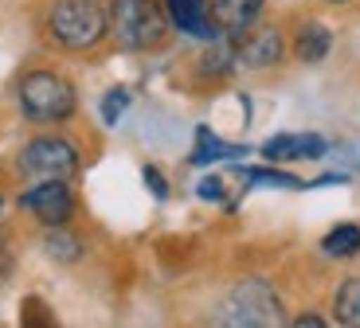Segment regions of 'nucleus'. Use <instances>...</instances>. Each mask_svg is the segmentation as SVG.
<instances>
[{"mask_svg":"<svg viewBox=\"0 0 360 328\" xmlns=\"http://www.w3.org/2000/svg\"><path fill=\"white\" fill-rule=\"evenodd\" d=\"M286 59V36L278 24H259L255 20L243 36H235V63L247 71H274Z\"/></svg>","mask_w":360,"mask_h":328,"instance_id":"obj_6","label":"nucleus"},{"mask_svg":"<svg viewBox=\"0 0 360 328\" xmlns=\"http://www.w3.org/2000/svg\"><path fill=\"white\" fill-rule=\"evenodd\" d=\"M239 176L247 184H262V188H309V180H297L282 169H239Z\"/></svg>","mask_w":360,"mask_h":328,"instance_id":"obj_16","label":"nucleus"},{"mask_svg":"<svg viewBox=\"0 0 360 328\" xmlns=\"http://www.w3.org/2000/svg\"><path fill=\"white\" fill-rule=\"evenodd\" d=\"M169 27L161 0H110V36L126 51H157L169 39Z\"/></svg>","mask_w":360,"mask_h":328,"instance_id":"obj_3","label":"nucleus"},{"mask_svg":"<svg viewBox=\"0 0 360 328\" xmlns=\"http://www.w3.org/2000/svg\"><path fill=\"white\" fill-rule=\"evenodd\" d=\"M219 320L239 328H259V324H286V313H282L278 289L266 277H243V282L231 285Z\"/></svg>","mask_w":360,"mask_h":328,"instance_id":"obj_4","label":"nucleus"},{"mask_svg":"<svg viewBox=\"0 0 360 328\" xmlns=\"http://www.w3.org/2000/svg\"><path fill=\"white\" fill-rule=\"evenodd\" d=\"M161 4L176 32H184L192 39H204V44L219 39V27L212 20V0H161Z\"/></svg>","mask_w":360,"mask_h":328,"instance_id":"obj_8","label":"nucleus"},{"mask_svg":"<svg viewBox=\"0 0 360 328\" xmlns=\"http://www.w3.org/2000/svg\"><path fill=\"white\" fill-rule=\"evenodd\" d=\"M262 8L266 0H212V20H216L219 36L235 39L262 16Z\"/></svg>","mask_w":360,"mask_h":328,"instance_id":"obj_10","label":"nucleus"},{"mask_svg":"<svg viewBox=\"0 0 360 328\" xmlns=\"http://www.w3.org/2000/svg\"><path fill=\"white\" fill-rule=\"evenodd\" d=\"M44 32L63 51H90L110 36V8L102 0H51Z\"/></svg>","mask_w":360,"mask_h":328,"instance_id":"obj_1","label":"nucleus"},{"mask_svg":"<svg viewBox=\"0 0 360 328\" xmlns=\"http://www.w3.org/2000/svg\"><path fill=\"white\" fill-rule=\"evenodd\" d=\"M321 254L337 258V262L356 258L360 254V223H337V227H329L321 235Z\"/></svg>","mask_w":360,"mask_h":328,"instance_id":"obj_13","label":"nucleus"},{"mask_svg":"<svg viewBox=\"0 0 360 328\" xmlns=\"http://www.w3.org/2000/svg\"><path fill=\"white\" fill-rule=\"evenodd\" d=\"M247 145H231L216 133V129H207V125H196V145L188 152V164L192 169H204V164H219V160H239L247 157Z\"/></svg>","mask_w":360,"mask_h":328,"instance_id":"obj_12","label":"nucleus"},{"mask_svg":"<svg viewBox=\"0 0 360 328\" xmlns=\"http://www.w3.org/2000/svg\"><path fill=\"white\" fill-rule=\"evenodd\" d=\"M129 102H134V94H129L126 86H114V90H106V94H102V102H98V110H102V122H106V125H117V122H122V114L129 110Z\"/></svg>","mask_w":360,"mask_h":328,"instance_id":"obj_17","label":"nucleus"},{"mask_svg":"<svg viewBox=\"0 0 360 328\" xmlns=\"http://www.w3.org/2000/svg\"><path fill=\"white\" fill-rule=\"evenodd\" d=\"M294 328H325V317L321 313H302V317H294Z\"/></svg>","mask_w":360,"mask_h":328,"instance_id":"obj_20","label":"nucleus"},{"mask_svg":"<svg viewBox=\"0 0 360 328\" xmlns=\"http://www.w3.org/2000/svg\"><path fill=\"white\" fill-rule=\"evenodd\" d=\"M196 195H200V199H207V204H224V199H227V180L224 176H200Z\"/></svg>","mask_w":360,"mask_h":328,"instance_id":"obj_18","label":"nucleus"},{"mask_svg":"<svg viewBox=\"0 0 360 328\" xmlns=\"http://www.w3.org/2000/svg\"><path fill=\"white\" fill-rule=\"evenodd\" d=\"M329 51H333V32L321 20H302L294 32V59L306 63V67H317V63L329 59Z\"/></svg>","mask_w":360,"mask_h":328,"instance_id":"obj_11","label":"nucleus"},{"mask_svg":"<svg viewBox=\"0 0 360 328\" xmlns=\"http://www.w3.org/2000/svg\"><path fill=\"white\" fill-rule=\"evenodd\" d=\"M333 320L345 328H360V274L345 277L333 293Z\"/></svg>","mask_w":360,"mask_h":328,"instance_id":"obj_15","label":"nucleus"},{"mask_svg":"<svg viewBox=\"0 0 360 328\" xmlns=\"http://www.w3.org/2000/svg\"><path fill=\"white\" fill-rule=\"evenodd\" d=\"M20 207L39 227H63L75 215V192L67 180H36V184L20 195Z\"/></svg>","mask_w":360,"mask_h":328,"instance_id":"obj_7","label":"nucleus"},{"mask_svg":"<svg viewBox=\"0 0 360 328\" xmlns=\"http://www.w3.org/2000/svg\"><path fill=\"white\" fill-rule=\"evenodd\" d=\"M262 160L270 164H294V160H321L329 152V141L321 133H278L262 145Z\"/></svg>","mask_w":360,"mask_h":328,"instance_id":"obj_9","label":"nucleus"},{"mask_svg":"<svg viewBox=\"0 0 360 328\" xmlns=\"http://www.w3.org/2000/svg\"><path fill=\"white\" fill-rule=\"evenodd\" d=\"M141 176H145V184H149V192H153L157 199H169V180H165L161 172L153 169V164H145V172H141Z\"/></svg>","mask_w":360,"mask_h":328,"instance_id":"obj_19","label":"nucleus"},{"mask_svg":"<svg viewBox=\"0 0 360 328\" xmlns=\"http://www.w3.org/2000/svg\"><path fill=\"white\" fill-rule=\"evenodd\" d=\"M16 102L32 125H63L79 110V90L59 71H27L16 86Z\"/></svg>","mask_w":360,"mask_h":328,"instance_id":"obj_2","label":"nucleus"},{"mask_svg":"<svg viewBox=\"0 0 360 328\" xmlns=\"http://www.w3.org/2000/svg\"><path fill=\"white\" fill-rule=\"evenodd\" d=\"M321 4H349V0H321Z\"/></svg>","mask_w":360,"mask_h":328,"instance_id":"obj_21","label":"nucleus"},{"mask_svg":"<svg viewBox=\"0 0 360 328\" xmlns=\"http://www.w3.org/2000/svg\"><path fill=\"white\" fill-rule=\"evenodd\" d=\"M79 145L59 133H39L20 149L16 169L27 180H71L79 176Z\"/></svg>","mask_w":360,"mask_h":328,"instance_id":"obj_5","label":"nucleus"},{"mask_svg":"<svg viewBox=\"0 0 360 328\" xmlns=\"http://www.w3.org/2000/svg\"><path fill=\"white\" fill-rule=\"evenodd\" d=\"M0 211H4V195H0Z\"/></svg>","mask_w":360,"mask_h":328,"instance_id":"obj_22","label":"nucleus"},{"mask_svg":"<svg viewBox=\"0 0 360 328\" xmlns=\"http://www.w3.org/2000/svg\"><path fill=\"white\" fill-rule=\"evenodd\" d=\"M44 254L51 258V262H63V266H71V262H79L82 258V239L75 231H67L63 227H47L44 235Z\"/></svg>","mask_w":360,"mask_h":328,"instance_id":"obj_14","label":"nucleus"}]
</instances>
